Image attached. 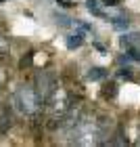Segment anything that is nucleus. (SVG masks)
<instances>
[{
  "mask_svg": "<svg viewBox=\"0 0 140 147\" xmlns=\"http://www.w3.org/2000/svg\"><path fill=\"white\" fill-rule=\"evenodd\" d=\"M13 103H15V107L21 116H36L40 111V99L36 95L34 86H29V84H21L15 90Z\"/></svg>",
  "mask_w": 140,
  "mask_h": 147,
  "instance_id": "1",
  "label": "nucleus"
},
{
  "mask_svg": "<svg viewBox=\"0 0 140 147\" xmlns=\"http://www.w3.org/2000/svg\"><path fill=\"white\" fill-rule=\"evenodd\" d=\"M34 90H36V95L40 99V103H46L52 95H55V90H57V74L52 69H40L36 74Z\"/></svg>",
  "mask_w": 140,
  "mask_h": 147,
  "instance_id": "2",
  "label": "nucleus"
},
{
  "mask_svg": "<svg viewBox=\"0 0 140 147\" xmlns=\"http://www.w3.org/2000/svg\"><path fill=\"white\" fill-rule=\"evenodd\" d=\"M121 49L128 51V59H140V34L138 32H128L119 38Z\"/></svg>",
  "mask_w": 140,
  "mask_h": 147,
  "instance_id": "3",
  "label": "nucleus"
},
{
  "mask_svg": "<svg viewBox=\"0 0 140 147\" xmlns=\"http://www.w3.org/2000/svg\"><path fill=\"white\" fill-rule=\"evenodd\" d=\"M84 30H88V25H82V30L73 32V34H69L67 38H65V44H67V49H69V51L79 49V46L84 44Z\"/></svg>",
  "mask_w": 140,
  "mask_h": 147,
  "instance_id": "4",
  "label": "nucleus"
},
{
  "mask_svg": "<svg viewBox=\"0 0 140 147\" xmlns=\"http://www.w3.org/2000/svg\"><path fill=\"white\" fill-rule=\"evenodd\" d=\"M13 126V116L9 109H4L0 113V135H4V132H9V128Z\"/></svg>",
  "mask_w": 140,
  "mask_h": 147,
  "instance_id": "5",
  "label": "nucleus"
},
{
  "mask_svg": "<svg viewBox=\"0 0 140 147\" xmlns=\"http://www.w3.org/2000/svg\"><path fill=\"white\" fill-rule=\"evenodd\" d=\"M107 21H111V25H113V28H117V30H125L130 25V19L125 15H121V17H109Z\"/></svg>",
  "mask_w": 140,
  "mask_h": 147,
  "instance_id": "6",
  "label": "nucleus"
},
{
  "mask_svg": "<svg viewBox=\"0 0 140 147\" xmlns=\"http://www.w3.org/2000/svg\"><path fill=\"white\" fill-rule=\"evenodd\" d=\"M86 9H88L92 15H96V17H107L103 13V9H101V2H98V0H88V2H86Z\"/></svg>",
  "mask_w": 140,
  "mask_h": 147,
  "instance_id": "7",
  "label": "nucleus"
},
{
  "mask_svg": "<svg viewBox=\"0 0 140 147\" xmlns=\"http://www.w3.org/2000/svg\"><path fill=\"white\" fill-rule=\"evenodd\" d=\"M105 76H107L105 67H90V71H88V80H103Z\"/></svg>",
  "mask_w": 140,
  "mask_h": 147,
  "instance_id": "8",
  "label": "nucleus"
},
{
  "mask_svg": "<svg viewBox=\"0 0 140 147\" xmlns=\"http://www.w3.org/2000/svg\"><path fill=\"white\" fill-rule=\"evenodd\" d=\"M57 23H61V25H71L73 21H71L69 17H65V15H59V17H57Z\"/></svg>",
  "mask_w": 140,
  "mask_h": 147,
  "instance_id": "9",
  "label": "nucleus"
},
{
  "mask_svg": "<svg viewBox=\"0 0 140 147\" xmlns=\"http://www.w3.org/2000/svg\"><path fill=\"white\" fill-rule=\"evenodd\" d=\"M6 49H9V42H6V38L0 34V53H6Z\"/></svg>",
  "mask_w": 140,
  "mask_h": 147,
  "instance_id": "10",
  "label": "nucleus"
},
{
  "mask_svg": "<svg viewBox=\"0 0 140 147\" xmlns=\"http://www.w3.org/2000/svg\"><path fill=\"white\" fill-rule=\"evenodd\" d=\"M119 2L121 0H101V4H105V6H119Z\"/></svg>",
  "mask_w": 140,
  "mask_h": 147,
  "instance_id": "11",
  "label": "nucleus"
},
{
  "mask_svg": "<svg viewBox=\"0 0 140 147\" xmlns=\"http://www.w3.org/2000/svg\"><path fill=\"white\" fill-rule=\"evenodd\" d=\"M0 2H2V0H0Z\"/></svg>",
  "mask_w": 140,
  "mask_h": 147,
  "instance_id": "12",
  "label": "nucleus"
}]
</instances>
